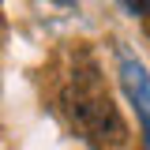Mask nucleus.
Listing matches in <instances>:
<instances>
[{
    "mask_svg": "<svg viewBox=\"0 0 150 150\" xmlns=\"http://www.w3.org/2000/svg\"><path fill=\"white\" fill-rule=\"evenodd\" d=\"M64 109L68 116L75 120V128L86 131L94 143H101V146H124L128 143V124L120 120V112L112 105L109 98H101L98 90H83L79 83L64 90Z\"/></svg>",
    "mask_w": 150,
    "mask_h": 150,
    "instance_id": "f257e3e1",
    "label": "nucleus"
},
{
    "mask_svg": "<svg viewBox=\"0 0 150 150\" xmlns=\"http://www.w3.org/2000/svg\"><path fill=\"white\" fill-rule=\"evenodd\" d=\"M146 34H150V19H146Z\"/></svg>",
    "mask_w": 150,
    "mask_h": 150,
    "instance_id": "20e7f679",
    "label": "nucleus"
},
{
    "mask_svg": "<svg viewBox=\"0 0 150 150\" xmlns=\"http://www.w3.org/2000/svg\"><path fill=\"white\" fill-rule=\"evenodd\" d=\"M120 79H124V90L135 101V109L143 116V131H146V150H150V79L143 71V64L135 60L131 53L120 49Z\"/></svg>",
    "mask_w": 150,
    "mask_h": 150,
    "instance_id": "f03ea898",
    "label": "nucleus"
},
{
    "mask_svg": "<svg viewBox=\"0 0 150 150\" xmlns=\"http://www.w3.org/2000/svg\"><path fill=\"white\" fill-rule=\"evenodd\" d=\"M120 4H124V8H128L131 15H143V19L150 15V0H120Z\"/></svg>",
    "mask_w": 150,
    "mask_h": 150,
    "instance_id": "7ed1b4c3",
    "label": "nucleus"
}]
</instances>
